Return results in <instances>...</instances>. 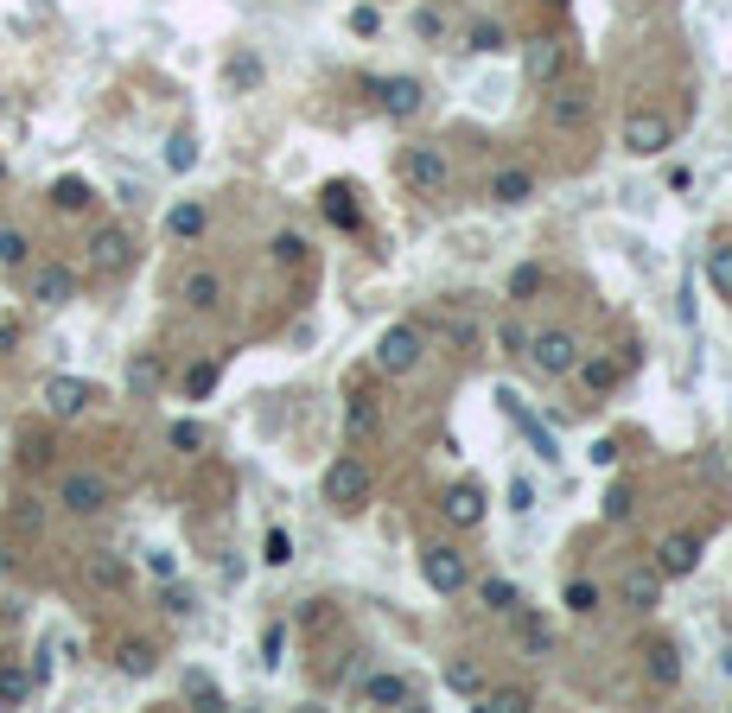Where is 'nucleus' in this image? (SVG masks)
<instances>
[{
	"mask_svg": "<svg viewBox=\"0 0 732 713\" xmlns=\"http://www.w3.org/2000/svg\"><path fill=\"white\" fill-rule=\"evenodd\" d=\"M592 109H599V96H592V83H580V77H561V83H548L542 90V121L554 134H580V128H592Z\"/></svg>",
	"mask_w": 732,
	"mask_h": 713,
	"instance_id": "f257e3e1",
	"label": "nucleus"
},
{
	"mask_svg": "<svg viewBox=\"0 0 732 713\" xmlns=\"http://www.w3.org/2000/svg\"><path fill=\"white\" fill-rule=\"evenodd\" d=\"M325 503H331V510H344V516L370 510V465L351 459V452H338V459L325 465Z\"/></svg>",
	"mask_w": 732,
	"mask_h": 713,
	"instance_id": "f03ea898",
	"label": "nucleus"
},
{
	"mask_svg": "<svg viewBox=\"0 0 732 713\" xmlns=\"http://www.w3.org/2000/svg\"><path fill=\"white\" fill-rule=\"evenodd\" d=\"M421 357H427V332H421L414 319H408V325H389V332L376 338V370H382V376H408Z\"/></svg>",
	"mask_w": 732,
	"mask_h": 713,
	"instance_id": "7ed1b4c3",
	"label": "nucleus"
},
{
	"mask_svg": "<svg viewBox=\"0 0 732 713\" xmlns=\"http://www.w3.org/2000/svg\"><path fill=\"white\" fill-rule=\"evenodd\" d=\"M421 580H427L440 599H452V593H465V586H472V567H465L459 548L433 542V548H421Z\"/></svg>",
	"mask_w": 732,
	"mask_h": 713,
	"instance_id": "20e7f679",
	"label": "nucleus"
},
{
	"mask_svg": "<svg viewBox=\"0 0 732 713\" xmlns=\"http://www.w3.org/2000/svg\"><path fill=\"white\" fill-rule=\"evenodd\" d=\"M529 363L542 376H573V363H580V338L561 332V325H548V332H529Z\"/></svg>",
	"mask_w": 732,
	"mask_h": 713,
	"instance_id": "39448f33",
	"label": "nucleus"
},
{
	"mask_svg": "<svg viewBox=\"0 0 732 713\" xmlns=\"http://www.w3.org/2000/svg\"><path fill=\"white\" fill-rule=\"evenodd\" d=\"M58 503L71 516H102L115 503V484L102 478V472H64V484H58Z\"/></svg>",
	"mask_w": 732,
	"mask_h": 713,
	"instance_id": "423d86ee",
	"label": "nucleus"
},
{
	"mask_svg": "<svg viewBox=\"0 0 732 713\" xmlns=\"http://www.w3.org/2000/svg\"><path fill=\"white\" fill-rule=\"evenodd\" d=\"M402 179H408L414 198H440L446 179H452V166H446L440 147H408V153H402Z\"/></svg>",
	"mask_w": 732,
	"mask_h": 713,
	"instance_id": "0eeeda50",
	"label": "nucleus"
},
{
	"mask_svg": "<svg viewBox=\"0 0 732 713\" xmlns=\"http://www.w3.org/2000/svg\"><path fill=\"white\" fill-rule=\"evenodd\" d=\"M522 71H529L535 90H548V83H561L573 71V45L567 39H529V51H522Z\"/></svg>",
	"mask_w": 732,
	"mask_h": 713,
	"instance_id": "6e6552de",
	"label": "nucleus"
},
{
	"mask_svg": "<svg viewBox=\"0 0 732 713\" xmlns=\"http://www.w3.org/2000/svg\"><path fill=\"white\" fill-rule=\"evenodd\" d=\"M675 141V121L662 115V109H631L624 115V147L637 153V160H650V153H662Z\"/></svg>",
	"mask_w": 732,
	"mask_h": 713,
	"instance_id": "1a4fd4ad",
	"label": "nucleus"
},
{
	"mask_svg": "<svg viewBox=\"0 0 732 713\" xmlns=\"http://www.w3.org/2000/svg\"><path fill=\"white\" fill-rule=\"evenodd\" d=\"M128 262H134V236L121 230V223H109V230H96V236H90V255H83V268H90V274L115 281V274L128 268Z\"/></svg>",
	"mask_w": 732,
	"mask_h": 713,
	"instance_id": "9d476101",
	"label": "nucleus"
},
{
	"mask_svg": "<svg viewBox=\"0 0 732 713\" xmlns=\"http://www.w3.org/2000/svg\"><path fill=\"white\" fill-rule=\"evenodd\" d=\"M83 586H90V593H128L134 567L121 561L115 548H96V554H83Z\"/></svg>",
	"mask_w": 732,
	"mask_h": 713,
	"instance_id": "9b49d317",
	"label": "nucleus"
},
{
	"mask_svg": "<svg viewBox=\"0 0 732 713\" xmlns=\"http://www.w3.org/2000/svg\"><path fill=\"white\" fill-rule=\"evenodd\" d=\"M90 402H96V389L83 376H51L45 382V414H51V421H77Z\"/></svg>",
	"mask_w": 732,
	"mask_h": 713,
	"instance_id": "f8f14e48",
	"label": "nucleus"
},
{
	"mask_svg": "<svg viewBox=\"0 0 732 713\" xmlns=\"http://www.w3.org/2000/svg\"><path fill=\"white\" fill-rule=\"evenodd\" d=\"M694 567H701V535H688V529L662 535V548H656V573H662V580H688Z\"/></svg>",
	"mask_w": 732,
	"mask_h": 713,
	"instance_id": "ddd939ff",
	"label": "nucleus"
},
{
	"mask_svg": "<svg viewBox=\"0 0 732 713\" xmlns=\"http://www.w3.org/2000/svg\"><path fill=\"white\" fill-rule=\"evenodd\" d=\"M376 102H382V115H389V121H414V115H421V102H427V90H421V77H382Z\"/></svg>",
	"mask_w": 732,
	"mask_h": 713,
	"instance_id": "4468645a",
	"label": "nucleus"
},
{
	"mask_svg": "<svg viewBox=\"0 0 732 713\" xmlns=\"http://www.w3.org/2000/svg\"><path fill=\"white\" fill-rule=\"evenodd\" d=\"M643 682H650L656 694H675V688H682V650H675L669 637H656L650 650H643Z\"/></svg>",
	"mask_w": 732,
	"mask_h": 713,
	"instance_id": "2eb2a0df",
	"label": "nucleus"
},
{
	"mask_svg": "<svg viewBox=\"0 0 732 713\" xmlns=\"http://www.w3.org/2000/svg\"><path fill=\"white\" fill-rule=\"evenodd\" d=\"M319 211H325V223H331V230H344V236H357V230H363L357 191H351V185H338V179H331V185L319 191Z\"/></svg>",
	"mask_w": 732,
	"mask_h": 713,
	"instance_id": "dca6fc26",
	"label": "nucleus"
},
{
	"mask_svg": "<svg viewBox=\"0 0 732 713\" xmlns=\"http://www.w3.org/2000/svg\"><path fill=\"white\" fill-rule=\"evenodd\" d=\"M32 300H39V306H71L77 300V274L64 268V262L32 268Z\"/></svg>",
	"mask_w": 732,
	"mask_h": 713,
	"instance_id": "f3484780",
	"label": "nucleus"
},
{
	"mask_svg": "<svg viewBox=\"0 0 732 713\" xmlns=\"http://www.w3.org/2000/svg\"><path fill=\"white\" fill-rule=\"evenodd\" d=\"M357 701H363V707H414V688H408V675L376 669V675H363Z\"/></svg>",
	"mask_w": 732,
	"mask_h": 713,
	"instance_id": "a211bd4d",
	"label": "nucleus"
},
{
	"mask_svg": "<svg viewBox=\"0 0 732 713\" xmlns=\"http://www.w3.org/2000/svg\"><path fill=\"white\" fill-rule=\"evenodd\" d=\"M440 516L452 529H478L484 523V491H478V484H452V491L440 497Z\"/></svg>",
	"mask_w": 732,
	"mask_h": 713,
	"instance_id": "6ab92c4d",
	"label": "nucleus"
},
{
	"mask_svg": "<svg viewBox=\"0 0 732 713\" xmlns=\"http://www.w3.org/2000/svg\"><path fill=\"white\" fill-rule=\"evenodd\" d=\"M179 300H185L191 312H217V306H223V274H217V268H191L185 281H179Z\"/></svg>",
	"mask_w": 732,
	"mask_h": 713,
	"instance_id": "aec40b11",
	"label": "nucleus"
},
{
	"mask_svg": "<svg viewBox=\"0 0 732 713\" xmlns=\"http://www.w3.org/2000/svg\"><path fill=\"white\" fill-rule=\"evenodd\" d=\"M618 599L631 605V612H656V605H662V573H656V567H650V573L631 567V573L618 580Z\"/></svg>",
	"mask_w": 732,
	"mask_h": 713,
	"instance_id": "412c9836",
	"label": "nucleus"
},
{
	"mask_svg": "<svg viewBox=\"0 0 732 713\" xmlns=\"http://www.w3.org/2000/svg\"><path fill=\"white\" fill-rule=\"evenodd\" d=\"M115 669L128 675V682H147V675L160 669V650H153L147 637H128V643H115Z\"/></svg>",
	"mask_w": 732,
	"mask_h": 713,
	"instance_id": "4be33fe9",
	"label": "nucleus"
},
{
	"mask_svg": "<svg viewBox=\"0 0 732 713\" xmlns=\"http://www.w3.org/2000/svg\"><path fill=\"white\" fill-rule=\"evenodd\" d=\"M204 223H211V211H204L198 198H179V204L166 211V236H172V242H198Z\"/></svg>",
	"mask_w": 732,
	"mask_h": 713,
	"instance_id": "5701e85b",
	"label": "nucleus"
},
{
	"mask_svg": "<svg viewBox=\"0 0 732 713\" xmlns=\"http://www.w3.org/2000/svg\"><path fill=\"white\" fill-rule=\"evenodd\" d=\"M573 370H580V382H586L592 395H612L618 382H624V357H580Z\"/></svg>",
	"mask_w": 732,
	"mask_h": 713,
	"instance_id": "b1692460",
	"label": "nucleus"
},
{
	"mask_svg": "<svg viewBox=\"0 0 732 713\" xmlns=\"http://www.w3.org/2000/svg\"><path fill=\"white\" fill-rule=\"evenodd\" d=\"M529 198H535V172H522V166L491 172V204H529Z\"/></svg>",
	"mask_w": 732,
	"mask_h": 713,
	"instance_id": "393cba45",
	"label": "nucleus"
},
{
	"mask_svg": "<svg viewBox=\"0 0 732 713\" xmlns=\"http://www.w3.org/2000/svg\"><path fill=\"white\" fill-rule=\"evenodd\" d=\"M344 427H351V446H370V440H382V408L370 402V395H351V414H344Z\"/></svg>",
	"mask_w": 732,
	"mask_h": 713,
	"instance_id": "a878e982",
	"label": "nucleus"
},
{
	"mask_svg": "<svg viewBox=\"0 0 732 713\" xmlns=\"http://www.w3.org/2000/svg\"><path fill=\"white\" fill-rule=\"evenodd\" d=\"M414 325H421V332H440L446 344H472L478 338V325L465 319V312H427V319H414Z\"/></svg>",
	"mask_w": 732,
	"mask_h": 713,
	"instance_id": "bb28decb",
	"label": "nucleus"
},
{
	"mask_svg": "<svg viewBox=\"0 0 732 713\" xmlns=\"http://www.w3.org/2000/svg\"><path fill=\"white\" fill-rule=\"evenodd\" d=\"M51 204H58L64 217H77V211H90V204H96V185L90 179H58V185H51Z\"/></svg>",
	"mask_w": 732,
	"mask_h": 713,
	"instance_id": "cd10ccee",
	"label": "nucleus"
},
{
	"mask_svg": "<svg viewBox=\"0 0 732 713\" xmlns=\"http://www.w3.org/2000/svg\"><path fill=\"white\" fill-rule=\"evenodd\" d=\"M32 669H20V663H0V707H26L32 701Z\"/></svg>",
	"mask_w": 732,
	"mask_h": 713,
	"instance_id": "c85d7f7f",
	"label": "nucleus"
},
{
	"mask_svg": "<svg viewBox=\"0 0 732 713\" xmlns=\"http://www.w3.org/2000/svg\"><path fill=\"white\" fill-rule=\"evenodd\" d=\"M179 694H185L191 707H204V713H217V707H223V688H217V682H211V675H204V669H185Z\"/></svg>",
	"mask_w": 732,
	"mask_h": 713,
	"instance_id": "c756f323",
	"label": "nucleus"
},
{
	"mask_svg": "<svg viewBox=\"0 0 732 713\" xmlns=\"http://www.w3.org/2000/svg\"><path fill=\"white\" fill-rule=\"evenodd\" d=\"M160 376L166 370H160V357H153V351H134L128 357V389L134 395H153V389H160Z\"/></svg>",
	"mask_w": 732,
	"mask_h": 713,
	"instance_id": "7c9ffc66",
	"label": "nucleus"
},
{
	"mask_svg": "<svg viewBox=\"0 0 732 713\" xmlns=\"http://www.w3.org/2000/svg\"><path fill=\"white\" fill-rule=\"evenodd\" d=\"M503 45H510V32H503L497 20H478L472 32H465V51H478V58H497Z\"/></svg>",
	"mask_w": 732,
	"mask_h": 713,
	"instance_id": "2f4dec72",
	"label": "nucleus"
},
{
	"mask_svg": "<svg viewBox=\"0 0 732 713\" xmlns=\"http://www.w3.org/2000/svg\"><path fill=\"white\" fill-rule=\"evenodd\" d=\"M561 605H567V612H599V605H605V586L599 580H567V593H561Z\"/></svg>",
	"mask_w": 732,
	"mask_h": 713,
	"instance_id": "473e14b6",
	"label": "nucleus"
},
{
	"mask_svg": "<svg viewBox=\"0 0 732 713\" xmlns=\"http://www.w3.org/2000/svg\"><path fill=\"white\" fill-rule=\"evenodd\" d=\"M446 688L452 694H484V669L472 663V656H452V663H446Z\"/></svg>",
	"mask_w": 732,
	"mask_h": 713,
	"instance_id": "72a5a7b5",
	"label": "nucleus"
},
{
	"mask_svg": "<svg viewBox=\"0 0 732 713\" xmlns=\"http://www.w3.org/2000/svg\"><path fill=\"white\" fill-rule=\"evenodd\" d=\"M478 701H484V713H529V707H535L529 688H491V682H484Z\"/></svg>",
	"mask_w": 732,
	"mask_h": 713,
	"instance_id": "f704fd0d",
	"label": "nucleus"
},
{
	"mask_svg": "<svg viewBox=\"0 0 732 713\" xmlns=\"http://www.w3.org/2000/svg\"><path fill=\"white\" fill-rule=\"evenodd\" d=\"M268 255H274V262H281V268H306L312 242H306V236H293V230H281V236L268 242Z\"/></svg>",
	"mask_w": 732,
	"mask_h": 713,
	"instance_id": "c9c22d12",
	"label": "nucleus"
},
{
	"mask_svg": "<svg viewBox=\"0 0 732 713\" xmlns=\"http://www.w3.org/2000/svg\"><path fill=\"white\" fill-rule=\"evenodd\" d=\"M478 605H491V612L510 618V612H522V593H516L510 580H484V586H478Z\"/></svg>",
	"mask_w": 732,
	"mask_h": 713,
	"instance_id": "e433bc0d",
	"label": "nucleus"
},
{
	"mask_svg": "<svg viewBox=\"0 0 732 713\" xmlns=\"http://www.w3.org/2000/svg\"><path fill=\"white\" fill-rule=\"evenodd\" d=\"M707 281H713L720 300H732V242H720V249L707 255Z\"/></svg>",
	"mask_w": 732,
	"mask_h": 713,
	"instance_id": "4c0bfd02",
	"label": "nucleus"
},
{
	"mask_svg": "<svg viewBox=\"0 0 732 713\" xmlns=\"http://www.w3.org/2000/svg\"><path fill=\"white\" fill-rule=\"evenodd\" d=\"M497 344H503V357H529V325H522L516 312H510V319H497Z\"/></svg>",
	"mask_w": 732,
	"mask_h": 713,
	"instance_id": "58836bf2",
	"label": "nucleus"
},
{
	"mask_svg": "<svg viewBox=\"0 0 732 713\" xmlns=\"http://www.w3.org/2000/svg\"><path fill=\"white\" fill-rule=\"evenodd\" d=\"M7 529H13V535H39V529H45V510H39L32 497H20V503L7 510Z\"/></svg>",
	"mask_w": 732,
	"mask_h": 713,
	"instance_id": "ea45409f",
	"label": "nucleus"
},
{
	"mask_svg": "<svg viewBox=\"0 0 732 713\" xmlns=\"http://www.w3.org/2000/svg\"><path fill=\"white\" fill-rule=\"evenodd\" d=\"M166 440H172V452H204V446H211V433H204L198 421H172Z\"/></svg>",
	"mask_w": 732,
	"mask_h": 713,
	"instance_id": "a19ab883",
	"label": "nucleus"
},
{
	"mask_svg": "<svg viewBox=\"0 0 732 713\" xmlns=\"http://www.w3.org/2000/svg\"><path fill=\"white\" fill-rule=\"evenodd\" d=\"M166 166L191 172V166H198V141H191V134H172V141H166Z\"/></svg>",
	"mask_w": 732,
	"mask_h": 713,
	"instance_id": "79ce46f5",
	"label": "nucleus"
},
{
	"mask_svg": "<svg viewBox=\"0 0 732 713\" xmlns=\"http://www.w3.org/2000/svg\"><path fill=\"white\" fill-rule=\"evenodd\" d=\"M160 605H166V612H172V618H198V593H191V586H172V580H166V593H160Z\"/></svg>",
	"mask_w": 732,
	"mask_h": 713,
	"instance_id": "37998d69",
	"label": "nucleus"
},
{
	"mask_svg": "<svg viewBox=\"0 0 732 713\" xmlns=\"http://www.w3.org/2000/svg\"><path fill=\"white\" fill-rule=\"evenodd\" d=\"M211 389H217V363H191V370H185V395H191V402H204Z\"/></svg>",
	"mask_w": 732,
	"mask_h": 713,
	"instance_id": "c03bdc74",
	"label": "nucleus"
},
{
	"mask_svg": "<svg viewBox=\"0 0 732 713\" xmlns=\"http://www.w3.org/2000/svg\"><path fill=\"white\" fill-rule=\"evenodd\" d=\"M0 262H7V268H26V262H32V242H26L20 230H0Z\"/></svg>",
	"mask_w": 732,
	"mask_h": 713,
	"instance_id": "a18cd8bd",
	"label": "nucleus"
},
{
	"mask_svg": "<svg viewBox=\"0 0 732 713\" xmlns=\"http://www.w3.org/2000/svg\"><path fill=\"white\" fill-rule=\"evenodd\" d=\"M261 561H268V567H287V561H293V535H287V529H268V542H261Z\"/></svg>",
	"mask_w": 732,
	"mask_h": 713,
	"instance_id": "49530a36",
	"label": "nucleus"
},
{
	"mask_svg": "<svg viewBox=\"0 0 732 713\" xmlns=\"http://www.w3.org/2000/svg\"><path fill=\"white\" fill-rule=\"evenodd\" d=\"M281 650H287V624L274 618L268 631H261V663H268V669H281Z\"/></svg>",
	"mask_w": 732,
	"mask_h": 713,
	"instance_id": "de8ad7c7",
	"label": "nucleus"
},
{
	"mask_svg": "<svg viewBox=\"0 0 732 713\" xmlns=\"http://www.w3.org/2000/svg\"><path fill=\"white\" fill-rule=\"evenodd\" d=\"M230 83H236V90H255V83H261V58H249V51L230 58Z\"/></svg>",
	"mask_w": 732,
	"mask_h": 713,
	"instance_id": "09e8293b",
	"label": "nucleus"
},
{
	"mask_svg": "<svg viewBox=\"0 0 732 713\" xmlns=\"http://www.w3.org/2000/svg\"><path fill=\"white\" fill-rule=\"evenodd\" d=\"M548 643H554V631L542 618H522V650H535V656H548Z\"/></svg>",
	"mask_w": 732,
	"mask_h": 713,
	"instance_id": "8fccbe9b",
	"label": "nucleus"
},
{
	"mask_svg": "<svg viewBox=\"0 0 732 713\" xmlns=\"http://www.w3.org/2000/svg\"><path fill=\"white\" fill-rule=\"evenodd\" d=\"M535 287H542V268H535V262L510 274V300H529V293H535Z\"/></svg>",
	"mask_w": 732,
	"mask_h": 713,
	"instance_id": "3c124183",
	"label": "nucleus"
},
{
	"mask_svg": "<svg viewBox=\"0 0 732 713\" xmlns=\"http://www.w3.org/2000/svg\"><path fill=\"white\" fill-rule=\"evenodd\" d=\"M147 573H153V580H179V554L153 548V554H147Z\"/></svg>",
	"mask_w": 732,
	"mask_h": 713,
	"instance_id": "603ef678",
	"label": "nucleus"
},
{
	"mask_svg": "<svg viewBox=\"0 0 732 713\" xmlns=\"http://www.w3.org/2000/svg\"><path fill=\"white\" fill-rule=\"evenodd\" d=\"M605 516H612V523L631 516V484H612V491H605Z\"/></svg>",
	"mask_w": 732,
	"mask_h": 713,
	"instance_id": "864d4df0",
	"label": "nucleus"
},
{
	"mask_svg": "<svg viewBox=\"0 0 732 713\" xmlns=\"http://www.w3.org/2000/svg\"><path fill=\"white\" fill-rule=\"evenodd\" d=\"M510 510H516V516H529V510H535V484H529V478H516V484H510Z\"/></svg>",
	"mask_w": 732,
	"mask_h": 713,
	"instance_id": "5fc2aeb1",
	"label": "nucleus"
},
{
	"mask_svg": "<svg viewBox=\"0 0 732 713\" xmlns=\"http://www.w3.org/2000/svg\"><path fill=\"white\" fill-rule=\"evenodd\" d=\"M351 32H363V39H376V32H382V13H376V7H357V13H351Z\"/></svg>",
	"mask_w": 732,
	"mask_h": 713,
	"instance_id": "6e6d98bb",
	"label": "nucleus"
},
{
	"mask_svg": "<svg viewBox=\"0 0 732 713\" xmlns=\"http://www.w3.org/2000/svg\"><path fill=\"white\" fill-rule=\"evenodd\" d=\"M306 624H312V631H325V624H331V605L312 599V605H306Z\"/></svg>",
	"mask_w": 732,
	"mask_h": 713,
	"instance_id": "4d7b16f0",
	"label": "nucleus"
},
{
	"mask_svg": "<svg viewBox=\"0 0 732 713\" xmlns=\"http://www.w3.org/2000/svg\"><path fill=\"white\" fill-rule=\"evenodd\" d=\"M0 573H13V561H7V554H0Z\"/></svg>",
	"mask_w": 732,
	"mask_h": 713,
	"instance_id": "13d9d810",
	"label": "nucleus"
},
{
	"mask_svg": "<svg viewBox=\"0 0 732 713\" xmlns=\"http://www.w3.org/2000/svg\"><path fill=\"white\" fill-rule=\"evenodd\" d=\"M0 185H7V160H0Z\"/></svg>",
	"mask_w": 732,
	"mask_h": 713,
	"instance_id": "bf43d9fd",
	"label": "nucleus"
},
{
	"mask_svg": "<svg viewBox=\"0 0 732 713\" xmlns=\"http://www.w3.org/2000/svg\"><path fill=\"white\" fill-rule=\"evenodd\" d=\"M7 618H13V612H0V624H7Z\"/></svg>",
	"mask_w": 732,
	"mask_h": 713,
	"instance_id": "052dcab7",
	"label": "nucleus"
},
{
	"mask_svg": "<svg viewBox=\"0 0 732 713\" xmlns=\"http://www.w3.org/2000/svg\"><path fill=\"white\" fill-rule=\"evenodd\" d=\"M554 7H567V0H554Z\"/></svg>",
	"mask_w": 732,
	"mask_h": 713,
	"instance_id": "680f3d73",
	"label": "nucleus"
}]
</instances>
